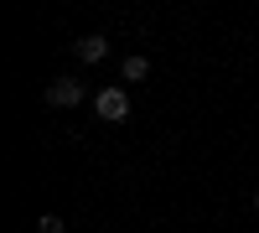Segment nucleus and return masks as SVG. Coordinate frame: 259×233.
Wrapping results in <instances>:
<instances>
[{
	"mask_svg": "<svg viewBox=\"0 0 259 233\" xmlns=\"http://www.w3.org/2000/svg\"><path fill=\"white\" fill-rule=\"evenodd\" d=\"M94 109H99L104 124H119V119H130V94L109 83V88H99V94H94Z\"/></svg>",
	"mask_w": 259,
	"mask_h": 233,
	"instance_id": "1",
	"label": "nucleus"
},
{
	"mask_svg": "<svg viewBox=\"0 0 259 233\" xmlns=\"http://www.w3.org/2000/svg\"><path fill=\"white\" fill-rule=\"evenodd\" d=\"M47 104H52V109H78V104H83V83L52 78V83H47Z\"/></svg>",
	"mask_w": 259,
	"mask_h": 233,
	"instance_id": "2",
	"label": "nucleus"
},
{
	"mask_svg": "<svg viewBox=\"0 0 259 233\" xmlns=\"http://www.w3.org/2000/svg\"><path fill=\"white\" fill-rule=\"evenodd\" d=\"M73 47H78V57H83V62H104V57H109V36L89 31V36H78Z\"/></svg>",
	"mask_w": 259,
	"mask_h": 233,
	"instance_id": "3",
	"label": "nucleus"
},
{
	"mask_svg": "<svg viewBox=\"0 0 259 233\" xmlns=\"http://www.w3.org/2000/svg\"><path fill=\"white\" fill-rule=\"evenodd\" d=\"M145 73H150V62H145V57H124V68H119V78H124V83H140Z\"/></svg>",
	"mask_w": 259,
	"mask_h": 233,
	"instance_id": "4",
	"label": "nucleus"
},
{
	"mask_svg": "<svg viewBox=\"0 0 259 233\" xmlns=\"http://www.w3.org/2000/svg\"><path fill=\"white\" fill-rule=\"evenodd\" d=\"M62 228H68V223H62L57 213H41V223H36V233H62Z\"/></svg>",
	"mask_w": 259,
	"mask_h": 233,
	"instance_id": "5",
	"label": "nucleus"
},
{
	"mask_svg": "<svg viewBox=\"0 0 259 233\" xmlns=\"http://www.w3.org/2000/svg\"><path fill=\"white\" fill-rule=\"evenodd\" d=\"M254 207H259V192H254Z\"/></svg>",
	"mask_w": 259,
	"mask_h": 233,
	"instance_id": "6",
	"label": "nucleus"
}]
</instances>
